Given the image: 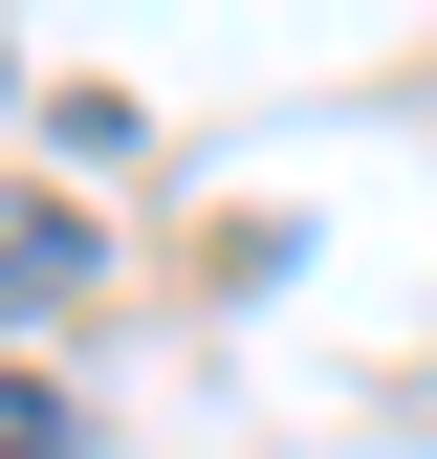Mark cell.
Returning <instances> with one entry per match:
<instances>
[{
  "label": "cell",
  "instance_id": "cell-1",
  "mask_svg": "<svg viewBox=\"0 0 437 459\" xmlns=\"http://www.w3.org/2000/svg\"><path fill=\"white\" fill-rule=\"evenodd\" d=\"M66 284H88V219H66V197H0V328L66 307Z\"/></svg>",
  "mask_w": 437,
  "mask_h": 459
},
{
  "label": "cell",
  "instance_id": "cell-2",
  "mask_svg": "<svg viewBox=\"0 0 437 459\" xmlns=\"http://www.w3.org/2000/svg\"><path fill=\"white\" fill-rule=\"evenodd\" d=\"M0 459H66V394H22V372H0Z\"/></svg>",
  "mask_w": 437,
  "mask_h": 459
}]
</instances>
